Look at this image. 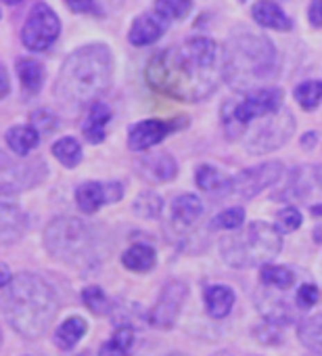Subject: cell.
Returning a JSON list of instances; mask_svg holds the SVG:
<instances>
[{
  "instance_id": "6da1fadb",
  "label": "cell",
  "mask_w": 322,
  "mask_h": 356,
  "mask_svg": "<svg viewBox=\"0 0 322 356\" xmlns=\"http://www.w3.org/2000/svg\"><path fill=\"white\" fill-rule=\"evenodd\" d=\"M144 78L155 92L164 97L183 103L205 101L226 82L224 47L207 36H195L161 49L149 59Z\"/></svg>"
},
{
  "instance_id": "7a4b0ae2",
  "label": "cell",
  "mask_w": 322,
  "mask_h": 356,
  "mask_svg": "<svg viewBox=\"0 0 322 356\" xmlns=\"http://www.w3.org/2000/svg\"><path fill=\"white\" fill-rule=\"evenodd\" d=\"M113 53L103 42L84 44L67 55L55 80V99L69 113L101 101L113 84Z\"/></svg>"
},
{
  "instance_id": "3957f363",
  "label": "cell",
  "mask_w": 322,
  "mask_h": 356,
  "mask_svg": "<svg viewBox=\"0 0 322 356\" xmlns=\"http://www.w3.org/2000/svg\"><path fill=\"white\" fill-rule=\"evenodd\" d=\"M59 312L55 287L36 273H19L3 287V314L9 327L26 337H42Z\"/></svg>"
},
{
  "instance_id": "277c9868",
  "label": "cell",
  "mask_w": 322,
  "mask_h": 356,
  "mask_svg": "<svg viewBox=\"0 0 322 356\" xmlns=\"http://www.w3.org/2000/svg\"><path fill=\"white\" fill-rule=\"evenodd\" d=\"M224 55L226 82L243 95L268 88L280 70L274 42L264 34L249 32L245 26H239L235 32H230Z\"/></svg>"
},
{
  "instance_id": "5b68a950",
  "label": "cell",
  "mask_w": 322,
  "mask_h": 356,
  "mask_svg": "<svg viewBox=\"0 0 322 356\" xmlns=\"http://www.w3.org/2000/svg\"><path fill=\"white\" fill-rule=\"evenodd\" d=\"M220 250L224 262L232 268L266 266L280 254L282 237L276 227L255 220L241 233L224 237Z\"/></svg>"
},
{
  "instance_id": "8992f818",
  "label": "cell",
  "mask_w": 322,
  "mask_h": 356,
  "mask_svg": "<svg viewBox=\"0 0 322 356\" xmlns=\"http://www.w3.org/2000/svg\"><path fill=\"white\" fill-rule=\"evenodd\" d=\"M46 252L63 264L88 266L96 256V233L76 216H59L44 229Z\"/></svg>"
},
{
  "instance_id": "52a82bcc",
  "label": "cell",
  "mask_w": 322,
  "mask_h": 356,
  "mask_svg": "<svg viewBox=\"0 0 322 356\" xmlns=\"http://www.w3.org/2000/svg\"><path fill=\"white\" fill-rule=\"evenodd\" d=\"M282 103H285V92L280 88H274V86L247 92L241 99L224 101V105L220 109L224 136L228 140L241 138L253 120L278 113L282 109Z\"/></svg>"
},
{
  "instance_id": "ba28073f",
  "label": "cell",
  "mask_w": 322,
  "mask_h": 356,
  "mask_svg": "<svg viewBox=\"0 0 322 356\" xmlns=\"http://www.w3.org/2000/svg\"><path fill=\"white\" fill-rule=\"evenodd\" d=\"M61 36V19L46 5L36 3L22 28V44L34 53H46Z\"/></svg>"
},
{
  "instance_id": "9c48e42d",
  "label": "cell",
  "mask_w": 322,
  "mask_h": 356,
  "mask_svg": "<svg viewBox=\"0 0 322 356\" xmlns=\"http://www.w3.org/2000/svg\"><path fill=\"white\" fill-rule=\"evenodd\" d=\"M295 132V118L289 109H280L274 115L264 118V122L247 136L245 149L251 155H264L280 149L289 143Z\"/></svg>"
},
{
  "instance_id": "30bf717a",
  "label": "cell",
  "mask_w": 322,
  "mask_h": 356,
  "mask_svg": "<svg viewBox=\"0 0 322 356\" xmlns=\"http://www.w3.org/2000/svg\"><path fill=\"white\" fill-rule=\"evenodd\" d=\"M187 298H189V285L180 279H170L149 312V323L161 331L172 329L183 312Z\"/></svg>"
},
{
  "instance_id": "8fae6325",
  "label": "cell",
  "mask_w": 322,
  "mask_h": 356,
  "mask_svg": "<svg viewBox=\"0 0 322 356\" xmlns=\"http://www.w3.org/2000/svg\"><path fill=\"white\" fill-rule=\"evenodd\" d=\"M282 176H285V165L278 159H270L253 168H245L241 174L235 176L232 193H237L243 200H253L262 191L274 187Z\"/></svg>"
},
{
  "instance_id": "7c38bea8",
  "label": "cell",
  "mask_w": 322,
  "mask_h": 356,
  "mask_svg": "<svg viewBox=\"0 0 322 356\" xmlns=\"http://www.w3.org/2000/svg\"><path fill=\"white\" fill-rule=\"evenodd\" d=\"M189 126L187 115H178L172 120H142L134 124L128 132V147L132 151H146L155 145H159L164 138H168L174 132H180Z\"/></svg>"
},
{
  "instance_id": "4fadbf2b",
  "label": "cell",
  "mask_w": 322,
  "mask_h": 356,
  "mask_svg": "<svg viewBox=\"0 0 322 356\" xmlns=\"http://www.w3.org/2000/svg\"><path fill=\"white\" fill-rule=\"evenodd\" d=\"M46 163L42 159L24 161V163H9L7 157L3 159V170H0V193L17 195L19 191H28L38 187L46 178Z\"/></svg>"
},
{
  "instance_id": "5bb4252c",
  "label": "cell",
  "mask_w": 322,
  "mask_h": 356,
  "mask_svg": "<svg viewBox=\"0 0 322 356\" xmlns=\"http://www.w3.org/2000/svg\"><path fill=\"white\" fill-rule=\"evenodd\" d=\"M124 197L121 183H99L88 181L76 189V204L84 214H94L107 204H117Z\"/></svg>"
},
{
  "instance_id": "9a60e30c",
  "label": "cell",
  "mask_w": 322,
  "mask_h": 356,
  "mask_svg": "<svg viewBox=\"0 0 322 356\" xmlns=\"http://www.w3.org/2000/svg\"><path fill=\"white\" fill-rule=\"evenodd\" d=\"M28 231V216L22 210L17 195L0 193V243L5 248L19 241Z\"/></svg>"
},
{
  "instance_id": "2e32d148",
  "label": "cell",
  "mask_w": 322,
  "mask_h": 356,
  "mask_svg": "<svg viewBox=\"0 0 322 356\" xmlns=\"http://www.w3.org/2000/svg\"><path fill=\"white\" fill-rule=\"evenodd\" d=\"M138 174L151 185H164L176 178L178 163L174 159V155L168 151L149 153L138 161Z\"/></svg>"
},
{
  "instance_id": "e0dca14e",
  "label": "cell",
  "mask_w": 322,
  "mask_h": 356,
  "mask_svg": "<svg viewBox=\"0 0 322 356\" xmlns=\"http://www.w3.org/2000/svg\"><path fill=\"white\" fill-rule=\"evenodd\" d=\"M168 28H170V22L151 9L132 22V28L128 32V40L132 47H149V44H155L157 40L164 38Z\"/></svg>"
},
{
  "instance_id": "ac0fdd59",
  "label": "cell",
  "mask_w": 322,
  "mask_h": 356,
  "mask_svg": "<svg viewBox=\"0 0 322 356\" xmlns=\"http://www.w3.org/2000/svg\"><path fill=\"white\" fill-rule=\"evenodd\" d=\"M251 17L257 26L274 32H291L293 22L274 0H255L251 7Z\"/></svg>"
},
{
  "instance_id": "d6986e66",
  "label": "cell",
  "mask_w": 322,
  "mask_h": 356,
  "mask_svg": "<svg viewBox=\"0 0 322 356\" xmlns=\"http://www.w3.org/2000/svg\"><path fill=\"white\" fill-rule=\"evenodd\" d=\"M195 183L203 193L214 195V197H224V195L232 193L235 178H230L228 174H224L222 170H218L210 163H201L195 172Z\"/></svg>"
},
{
  "instance_id": "ffe728a7",
  "label": "cell",
  "mask_w": 322,
  "mask_h": 356,
  "mask_svg": "<svg viewBox=\"0 0 322 356\" xmlns=\"http://www.w3.org/2000/svg\"><path fill=\"white\" fill-rule=\"evenodd\" d=\"M316 178L318 174H314L307 165H299L289 174V183L285 185V189L280 193H274L272 200L274 202H301L310 195Z\"/></svg>"
},
{
  "instance_id": "44dd1931",
  "label": "cell",
  "mask_w": 322,
  "mask_h": 356,
  "mask_svg": "<svg viewBox=\"0 0 322 356\" xmlns=\"http://www.w3.org/2000/svg\"><path fill=\"white\" fill-rule=\"evenodd\" d=\"M109 122H111V109H109V105L103 103V101L92 103L86 109V120L82 124V132H84L86 140L92 143V145L103 143L105 136H107Z\"/></svg>"
},
{
  "instance_id": "7402d4cb",
  "label": "cell",
  "mask_w": 322,
  "mask_h": 356,
  "mask_svg": "<svg viewBox=\"0 0 322 356\" xmlns=\"http://www.w3.org/2000/svg\"><path fill=\"white\" fill-rule=\"evenodd\" d=\"M255 302H257V308L264 314V321H270V323L282 327V325H291L297 318V310L291 308L287 302H282L280 298H276L272 293L257 291L255 293Z\"/></svg>"
},
{
  "instance_id": "603a6c76",
  "label": "cell",
  "mask_w": 322,
  "mask_h": 356,
  "mask_svg": "<svg viewBox=\"0 0 322 356\" xmlns=\"http://www.w3.org/2000/svg\"><path fill=\"white\" fill-rule=\"evenodd\" d=\"M205 208H203V202L193 195V193H185V195H178L174 202H172V220L176 227L180 229H187V227H193L201 216H203Z\"/></svg>"
},
{
  "instance_id": "cb8c5ba5",
  "label": "cell",
  "mask_w": 322,
  "mask_h": 356,
  "mask_svg": "<svg viewBox=\"0 0 322 356\" xmlns=\"http://www.w3.org/2000/svg\"><path fill=\"white\" fill-rule=\"evenodd\" d=\"M205 310L212 318H224L235 306V291L228 285H207L203 291Z\"/></svg>"
},
{
  "instance_id": "d4e9b609",
  "label": "cell",
  "mask_w": 322,
  "mask_h": 356,
  "mask_svg": "<svg viewBox=\"0 0 322 356\" xmlns=\"http://www.w3.org/2000/svg\"><path fill=\"white\" fill-rule=\"evenodd\" d=\"M17 76H19L24 92L28 97H36L42 90V86H44L46 72H44V65L40 61L24 57V59L17 61Z\"/></svg>"
},
{
  "instance_id": "484cf974",
  "label": "cell",
  "mask_w": 322,
  "mask_h": 356,
  "mask_svg": "<svg viewBox=\"0 0 322 356\" xmlns=\"http://www.w3.org/2000/svg\"><path fill=\"white\" fill-rule=\"evenodd\" d=\"M5 143L15 155H30L40 145V132L34 126H11L5 132Z\"/></svg>"
},
{
  "instance_id": "4316f807",
  "label": "cell",
  "mask_w": 322,
  "mask_h": 356,
  "mask_svg": "<svg viewBox=\"0 0 322 356\" xmlns=\"http://www.w3.org/2000/svg\"><path fill=\"white\" fill-rule=\"evenodd\" d=\"M121 264L132 273H149L157 264V252L146 243H134L121 254Z\"/></svg>"
},
{
  "instance_id": "83f0119b",
  "label": "cell",
  "mask_w": 322,
  "mask_h": 356,
  "mask_svg": "<svg viewBox=\"0 0 322 356\" xmlns=\"http://www.w3.org/2000/svg\"><path fill=\"white\" fill-rule=\"evenodd\" d=\"M86 331H88V323L82 316H69L57 327L53 339L61 350H69L86 335Z\"/></svg>"
},
{
  "instance_id": "f1b7e54d",
  "label": "cell",
  "mask_w": 322,
  "mask_h": 356,
  "mask_svg": "<svg viewBox=\"0 0 322 356\" xmlns=\"http://www.w3.org/2000/svg\"><path fill=\"white\" fill-rule=\"evenodd\" d=\"M136 333L130 325H121L115 329V333L101 346L99 356H128L134 346Z\"/></svg>"
},
{
  "instance_id": "f546056e",
  "label": "cell",
  "mask_w": 322,
  "mask_h": 356,
  "mask_svg": "<svg viewBox=\"0 0 322 356\" xmlns=\"http://www.w3.org/2000/svg\"><path fill=\"white\" fill-rule=\"evenodd\" d=\"M297 337L307 350L322 354V312L303 318L297 327Z\"/></svg>"
},
{
  "instance_id": "4dcf8cb0",
  "label": "cell",
  "mask_w": 322,
  "mask_h": 356,
  "mask_svg": "<svg viewBox=\"0 0 322 356\" xmlns=\"http://www.w3.org/2000/svg\"><path fill=\"white\" fill-rule=\"evenodd\" d=\"M55 159L65 165V168H78L84 159V153H82V145L78 143V138L74 136H63L59 138L57 143H53L51 147Z\"/></svg>"
},
{
  "instance_id": "1f68e13d",
  "label": "cell",
  "mask_w": 322,
  "mask_h": 356,
  "mask_svg": "<svg viewBox=\"0 0 322 356\" xmlns=\"http://www.w3.org/2000/svg\"><path fill=\"white\" fill-rule=\"evenodd\" d=\"M193 5H195L193 0H155L153 11L172 24V22L187 19L193 11Z\"/></svg>"
},
{
  "instance_id": "d6a6232c",
  "label": "cell",
  "mask_w": 322,
  "mask_h": 356,
  "mask_svg": "<svg viewBox=\"0 0 322 356\" xmlns=\"http://www.w3.org/2000/svg\"><path fill=\"white\" fill-rule=\"evenodd\" d=\"M295 101L303 111H314L322 105V80H305L295 86Z\"/></svg>"
},
{
  "instance_id": "836d02e7",
  "label": "cell",
  "mask_w": 322,
  "mask_h": 356,
  "mask_svg": "<svg viewBox=\"0 0 322 356\" xmlns=\"http://www.w3.org/2000/svg\"><path fill=\"white\" fill-rule=\"evenodd\" d=\"M260 281L266 287H274V289H289L295 283V273L287 266H276V264H266L260 270Z\"/></svg>"
},
{
  "instance_id": "e575fe53",
  "label": "cell",
  "mask_w": 322,
  "mask_h": 356,
  "mask_svg": "<svg viewBox=\"0 0 322 356\" xmlns=\"http://www.w3.org/2000/svg\"><path fill=\"white\" fill-rule=\"evenodd\" d=\"M132 212H134L138 218L155 220V218L161 216V212H164V200H161L155 191H142V193L134 200Z\"/></svg>"
},
{
  "instance_id": "d590c367",
  "label": "cell",
  "mask_w": 322,
  "mask_h": 356,
  "mask_svg": "<svg viewBox=\"0 0 322 356\" xmlns=\"http://www.w3.org/2000/svg\"><path fill=\"white\" fill-rule=\"evenodd\" d=\"M82 302H84V306H86L92 314H96V316H107V314H111V310H113L111 300H109L107 293H105L101 287H96V285L84 287V291H82Z\"/></svg>"
},
{
  "instance_id": "8d00e7d4",
  "label": "cell",
  "mask_w": 322,
  "mask_h": 356,
  "mask_svg": "<svg viewBox=\"0 0 322 356\" xmlns=\"http://www.w3.org/2000/svg\"><path fill=\"white\" fill-rule=\"evenodd\" d=\"M245 222V210L243 208H228L224 212H220L214 220H212V229L214 231H237L239 227H243Z\"/></svg>"
},
{
  "instance_id": "74e56055",
  "label": "cell",
  "mask_w": 322,
  "mask_h": 356,
  "mask_svg": "<svg viewBox=\"0 0 322 356\" xmlns=\"http://www.w3.org/2000/svg\"><path fill=\"white\" fill-rule=\"evenodd\" d=\"M253 335H255V339L262 346H278L285 339L282 337V327L280 325H274L270 321H264L257 327H253Z\"/></svg>"
},
{
  "instance_id": "f35d334b",
  "label": "cell",
  "mask_w": 322,
  "mask_h": 356,
  "mask_svg": "<svg viewBox=\"0 0 322 356\" xmlns=\"http://www.w3.org/2000/svg\"><path fill=\"white\" fill-rule=\"evenodd\" d=\"M30 122H32L30 126H34L40 132V136L42 134H53L59 128L57 115L53 111H49V109H36V111H32Z\"/></svg>"
},
{
  "instance_id": "ab89813d",
  "label": "cell",
  "mask_w": 322,
  "mask_h": 356,
  "mask_svg": "<svg viewBox=\"0 0 322 356\" xmlns=\"http://www.w3.org/2000/svg\"><path fill=\"white\" fill-rule=\"evenodd\" d=\"M303 218H301V212L293 206H287L282 210L276 212V225H278V231L280 233H291V231H297L301 227Z\"/></svg>"
},
{
  "instance_id": "60d3db41",
  "label": "cell",
  "mask_w": 322,
  "mask_h": 356,
  "mask_svg": "<svg viewBox=\"0 0 322 356\" xmlns=\"http://www.w3.org/2000/svg\"><path fill=\"white\" fill-rule=\"evenodd\" d=\"M320 298H322L320 289L316 285H312V283H305V285H301L297 289L295 306H297V310H310V308H314L320 302Z\"/></svg>"
},
{
  "instance_id": "b9f144b4",
  "label": "cell",
  "mask_w": 322,
  "mask_h": 356,
  "mask_svg": "<svg viewBox=\"0 0 322 356\" xmlns=\"http://www.w3.org/2000/svg\"><path fill=\"white\" fill-rule=\"evenodd\" d=\"M63 3L67 5V9L71 13H78V15H99V5L96 0H63Z\"/></svg>"
},
{
  "instance_id": "7bdbcfd3",
  "label": "cell",
  "mask_w": 322,
  "mask_h": 356,
  "mask_svg": "<svg viewBox=\"0 0 322 356\" xmlns=\"http://www.w3.org/2000/svg\"><path fill=\"white\" fill-rule=\"evenodd\" d=\"M307 22L312 28H322V0H312L307 7Z\"/></svg>"
},
{
  "instance_id": "ee69618b",
  "label": "cell",
  "mask_w": 322,
  "mask_h": 356,
  "mask_svg": "<svg viewBox=\"0 0 322 356\" xmlns=\"http://www.w3.org/2000/svg\"><path fill=\"white\" fill-rule=\"evenodd\" d=\"M3 92H0V97L3 99H7L9 97V92H11V78H9V70H7V65H3Z\"/></svg>"
},
{
  "instance_id": "f6af8a7d",
  "label": "cell",
  "mask_w": 322,
  "mask_h": 356,
  "mask_svg": "<svg viewBox=\"0 0 322 356\" xmlns=\"http://www.w3.org/2000/svg\"><path fill=\"white\" fill-rule=\"evenodd\" d=\"M316 143H318V132H305V134L301 136V147H303V149H312Z\"/></svg>"
},
{
  "instance_id": "bcb514c9",
  "label": "cell",
  "mask_w": 322,
  "mask_h": 356,
  "mask_svg": "<svg viewBox=\"0 0 322 356\" xmlns=\"http://www.w3.org/2000/svg\"><path fill=\"white\" fill-rule=\"evenodd\" d=\"M0 273H3V281H0V287H7L11 281H13V277H11V273H9V266L3 262L0 264Z\"/></svg>"
},
{
  "instance_id": "7dc6e473",
  "label": "cell",
  "mask_w": 322,
  "mask_h": 356,
  "mask_svg": "<svg viewBox=\"0 0 322 356\" xmlns=\"http://www.w3.org/2000/svg\"><path fill=\"white\" fill-rule=\"evenodd\" d=\"M314 241H316V243H322V225H318V227L314 229Z\"/></svg>"
},
{
  "instance_id": "c3c4849f",
  "label": "cell",
  "mask_w": 322,
  "mask_h": 356,
  "mask_svg": "<svg viewBox=\"0 0 322 356\" xmlns=\"http://www.w3.org/2000/svg\"><path fill=\"white\" fill-rule=\"evenodd\" d=\"M312 216H318V218H322V204H318V206H312Z\"/></svg>"
},
{
  "instance_id": "681fc988",
  "label": "cell",
  "mask_w": 322,
  "mask_h": 356,
  "mask_svg": "<svg viewBox=\"0 0 322 356\" xmlns=\"http://www.w3.org/2000/svg\"><path fill=\"white\" fill-rule=\"evenodd\" d=\"M3 3H5L7 7H17V5L22 3V0H3Z\"/></svg>"
},
{
  "instance_id": "f907efd6",
  "label": "cell",
  "mask_w": 322,
  "mask_h": 356,
  "mask_svg": "<svg viewBox=\"0 0 322 356\" xmlns=\"http://www.w3.org/2000/svg\"><path fill=\"white\" fill-rule=\"evenodd\" d=\"M164 356H187V354H183V352H170V354H164Z\"/></svg>"
},
{
  "instance_id": "816d5d0a",
  "label": "cell",
  "mask_w": 322,
  "mask_h": 356,
  "mask_svg": "<svg viewBox=\"0 0 322 356\" xmlns=\"http://www.w3.org/2000/svg\"><path fill=\"white\" fill-rule=\"evenodd\" d=\"M216 356H230V354H226V352H222V354H216Z\"/></svg>"
},
{
  "instance_id": "f5cc1de1",
  "label": "cell",
  "mask_w": 322,
  "mask_h": 356,
  "mask_svg": "<svg viewBox=\"0 0 322 356\" xmlns=\"http://www.w3.org/2000/svg\"><path fill=\"white\" fill-rule=\"evenodd\" d=\"M307 356H322V354H316V352H314V354H307Z\"/></svg>"
}]
</instances>
